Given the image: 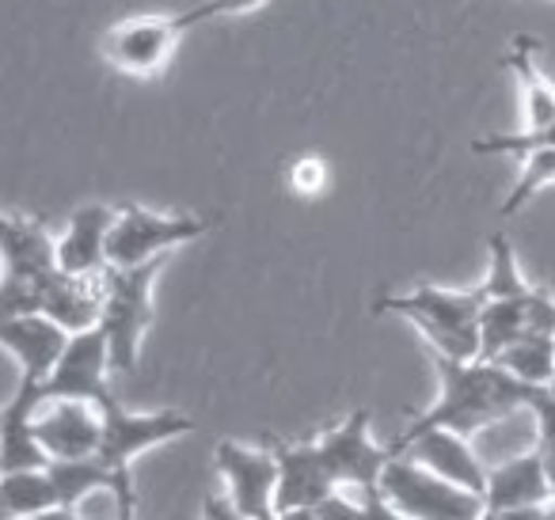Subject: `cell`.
I'll return each instance as SVG.
<instances>
[{
  "label": "cell",
  "instance_id": "obj_9",
  "mask_svg": "<svg viewBox=\"0 0 555 520\" xmlns=\"http://www.w3.org/2000/svg\"><path fill=\"white\" fill-rule=\"evenodd\" d=\"M107 373H111V350L100 327L69 335L54 373L42 384L47 403H100L107 395Z\"/></svg>",
  "mask_w": 555,
  "mask_h": 520
},
{
  "label": "cell",
  "instance_id": "obj_1",
  "mask_svg": "<svg viewBox=\"0 0 555 520\" xmlns=\"http://www.w3.org/2000/svg\"><path fill=\"white\" fill-rule=\"evenodd\" d=\"M438 368L441 391L434 399L430 411L415 414L408 421L400 437H396L388 448L392 456H400L415 437L434 433V429H449V433L472 437L479 429L494 426V421H506L509 414L529 411V399L537 388L514 380L506 368H499L494 361H449L434 358Z\"/></svg>",
  "mask_w": 555,
  "mask_h": 520
},
{
  "label": "cell",
  "instance_id": "obj_4",
  "mask_svg": "<svg viewBox=\"0 0 555 520\" xmlns=\"http://www.w3.org/2000/svg\"><path fill=\"white\" fill-rule=\"evenodd\" d=\"M209 232V221L202 217H171L153 213L145 206H122L111 224L107 239V266L111 270H130L145 266L153 259H168L176 247L194 244Z\"/></svg>",
  "mask_w": 555,
  "mask_h": 520
},
{
  "label": "cell",
  "instance_id": "obj_7",
  "mask_svg": "<svg viewBox=\"0 0 555 520\" xmlns=\"http://www.w3.org/2000/svg\"><path fill=\"white\" fill-rule=\"evenodd\" d=\"M370 418V411H350L339 426L317 437L320 464L335 482V490H347V494L377 490L385 467L392 464V448L373 441Z\"/></svg>",
  "mask_w": 555,
  "mask_h": 520
},
{
  "label": "cell",
  "instance_id": "obj_30",
  "mask_svg": "<svg viewBox=\"0 0 555 520\" xmlns=\"http://www.w3.org/2000/svg\"><path fill=\"white\" fill-rule=\"evenodd\" d=\"M354 520H408V517H403L380 490H365V494H358Z\"/></svg>",
  "mask_w": 555,
  "mask_h": 520
},
{
  "label": "cell",
  "instance_id": "obj_12",
  "mask_svg": "<svg viewBox=\"0 0 555 520\" xmlns=\"http://www.w3.org/2000/svg\"><path fill=\"white\" fill-rule=\"evenodd\" d=\"M57 270V239L39 217L0 213V277L47 282Z\"/></svg>",
  "mask_w": 555,
  "mask_h": 520
},
{
  "label": "cell",
  "instance_id": "obj_17",
  "mask_svg": "<svg viewBox=\"0 0 555 520\" xmlns=\"http://www.w3.org/2000/svg\"><path fill=\"white\" fill-rule=\"evenodd\" d=\"M65 342H69V335L47 315H16V320L0 323V350H9L16 358L20 380L27 384H47Z\"/></svg>",
  "mask_w": 555,
  "mask_h": 520
},
{
  "label": "cell",
  "instance_id": "obj_5",
  "mask_svg": "<svg viewBox=\"0 0 555 520\" xmlns=\"http://www.w3.org/2000/svg\"><path fill=\"white\" fill-rule=\"evenodd\" d=\"M377 490L408 520H479L483 517V497L438 479L434 471L418 467L411 456H392V464L380 474Z\"/></svg>",
  "mask_w": 555,
  "mask_h": 520
},
{
  "label": "cell",
  "instance_id": "obj_16",
  "mask_svg": "<svg viewBox=\"0 0 555 520\" xmlns=\"http://www.w3.org/2000/svg\"><path fill=\"white\" fill-rule=\"evenodd\" d=\"M400 456H411L418 467L434 471L438 479H446V482H453V486L468 490V494L483 497L487 471H491V467L476 456V448L468 444V437L449 433V429H434V433L415 437Z\"/></svg>",
  "mask_w": 555,
  "mask_h": 520
},
{
  "label": "cell",
  "instance_id": "obj_21",
  "mask_svg": "<svg viewBox=\"0 0 555 520\" xmlns=\"http://www.w3.org/2000/svg\"><path fill=\"white\" fill-rule=\"evenodd\" d=\"M50 509H57V490L47 467L0 474V512L9 520H35Z\"/></svg>",
  "mask_w": 555,
  "mask_h": 520
},
{
  "label": "cell",
  "instance_id": "obj_3",
  "mask_svg": "<svg viewBox=\"0 0 555 520\" xmlns=\"http://www.w3.org/2000/svg\"><path fill=\"white\" fill-rule=\"evenodd\" d=\"M164 262L153 259L145 266L107 270L103 274V315L100 330L111 350V373H133L141 358L149 327H153V285L160 277Z\"/></svg>",
  "mask_w": 555,
  "mask_h": 520
},
{
  "label": "cell",
  "instance_id": "obj_11",
  "mask_svg": "<svg viewBox=\"0 0 555 520\" xmlns=\"http://www.w3.org/2000/svg\"><path fill=\"white\" fill-rule=\"evenodd\" d=\"M278 459V486H274V512L286 509H317L335 494V482L327 479L320 464L317 437L312 441H270Z\"/></svg>",
  "mask_w": 555,
  "mask_h": 520
},
{
  "label": "cell",
  "instance_id": "obj_33",
  "mask_svg": "<svg viewBox=\"0 0 555 520\" xmlns=\"http://www.w3.org/2000/svg\"><path fill=\"white\" fill-rule=\"evenodd\" d=\"M479 520H552V509H499L483 512Z\"/></svg>",
  "mask_w": 555,
  "mask_h": 520
},
{
  "label": "cell",
  "instance_id": "obj_15",
  "mask_svg": "<svg viewBox=\"0 0 555 520\" xmlns=\"http://www.w3.org/2000/svg\"><path fill=\"white\" fill-rule=\"evenodd\" d=\"M118 209L92 202L69 217L62 239H57V270L73 277H103L107 274V239Z\"/></svg>",
  "mask_w": 555,
  "mask_h": 520
},
{
  "label": "cell",
  "instance_id": "obj_14",
  "mask_svg": "<svg viewBox=\"0 0 555 520\" xmlns=\"http://www.w3.org/2000/svg\"><path fill=\"white\" fill-rule=\"evenodd\" d=\"M47 406L42 384L20 380L16 395L0 406V474L4 471H35L47 467V452H42L39 437H35V418Z\"/></svg>",
  "mask_w": 555,
  "mask_h": 520
},
{
  "label": "cell",
  "instance_id": "obj_37",
  "mask_svg": "<svg viewBox=\"0 0 555 520\" xmlns=\"http://www.w3.org/2000/svg\"><path fill=\"white\" fill-rule=\"evenodd\" d=\"M0 520H9V517H4V512H0Z\"/></svg>",
  "mask_w": 555,
  "mask_h": 520
},
{
  "label": "cell",
  "instance_id": "obj_19",
  "mask_svg": "<svg viewBox=\"0 0 555 520\" xmlns=\"http://www.w3.org/2000/svg\"><path fill=\"white\" fill-rule=\"evenodd\" d=\"M42 315L54 320L65 335L100 327L103 315V277H73L54 270L42 292Z\"/></svg>",
  "mask_w": 555,
  "mask_h": 520
},
{
  "label": "cell",
  "instance_id": "obj_28",
  "mask_svg": "<svg viewBox=\"0 0 555 520\" xmlns=\"http://www.w3.org/2000/svg\"><path fill=\"white\" fill-rule=\"evenodd\" d=\"M267 0H202L198 9L183 12L179 16V24H183V31H191V27L206 24V20H221V16H247V12H259Z\"/></svg>",
  "mask_w": 555,
  "mask_h": 520
},
{
  "label": "cell",
  "instance_id": "obj_39",
  "mask_svg": "<svg viewBox=\"0 0 555 520\" xmlns=\"http://www.w3.org/2000/svg\"><path fill=\"white\" fill-rule=\"evenodd\" d=\"M552 391H555V380H552Z\"/></svg>",
  "mask_w": 555,
  "mask_h": 520
},
{
  "label": "cell",
  "instance_id": "obj_18",
  "mask_svg": "<svg viewBox=\"0 0 555 520\" xmlns=\"http://www.w3.org/2000/svg\"><path fill=\"white\" fill-rule=\"evenodd\" d=\"M552 482L540 464L537 452H521V456L506 459V464L487 471L483 490V512L499 509H552Z\"/></svg>",
  "mask_w": 555,
  "mask_h": 520
},
{
  "label": "cell",
  "instance_id": "obj_35",
  "mask_svg": "<svg viewBox=\"0 0 555 520\" xmlns=\"http://www.w3.org/2000/svg\"><path fill=\"white\" fill-rule=\"evenodd\" d=\"M278 520H320L317 509H286V512H274Z\"/></svg>",
  "mask_w": 555,
  "mask_h": 520
},
{
  "label": "cell",
  "instance_id": "obj_6",
  "mask_svg": "<svg viewBox=\"0 0 555 520\" xmlns=\"http://www.w3.org/2000/svg\"><path fill=\"white\" fill-rule=\"evenodd\" d=\"M95 411H100V421H103V441H100L95 459H100L103 467H111V471H130L133 456L156 448V444L176 441V437L194 433V418H186V414H179V411L138 414L118 403L111 391L95 403Z\"/></svg>",
  "mask_w": 555,
  "mask_h": 520
},
{
  "label": "cell",
  "instance_id": "obj_32",
  "mask_svg": "<svg viewBox=\"0 0 555 520\" xmlns=\"http://www.w3.org/2000/svg\"><path fill=\"white\" fill-rule=\"evenodd\" d=\"M202 520H247V517H240V509L224 494H209L202 502Z\"/></svg>",
  "mask_w": 555,
  "mask_h": 520
},
{
  "label": "cell",
  "instance_id": "obj_38",
  "mask_svg": "<svg viewBox=\"0 0 555 520\" xmlns=\"http://www.w3.org/2000/svg\"><path fill=\"white\" fill-rule=\"evenodd\" d=\"M552 520H555V509H552Z\"/></svg>",
  "mask_w": 555,
  "mask_h": 520
},
{
  "label": "cell",
  "instance_id": "obj_31",
  "mask_svg": "<svg viewBox=\"0 0 555 520\" xmlns=\"http://www.w3.org/2000/svg\"><path fill=\"white\" fill-rule=\"evenodd\" d=\"M111 494H115V520H138V494H133L130 471H115Z\"/></svg>",
  "mask_w": 555,
  "mask_h": 520
},
{
  "label": "cell",
  "instance_id": "obj_22",
  "mask_svg": "<svg viewBox=\"0 0 555 520\" xmlns=\"http://www.w3.org/2000/svg\"><path fill=\"white\" fill-rule=\"evenodd\" d=\"M494 365L506 368L514 380L529 388H552L555 380V335H525L494 358Z\"/></svg>",
  "mask_w": 555,
  "mask_h": 520
},
{
  "label": "cell",
  "instance_id": "obj_36",
  "mask_svg": "<svg viewBox=\"0 0 555 520\" xmlns=\"http://www.w3.org/2000/svg\"><path fill=\"white\" fill-rule=\"evenodd\" d=\"M262 520H278V517H274V512H270V517H262Z\"/></svg>",
  "mask_w": 555,
  "mask_h": 520
},
{
  "label": "cell",
  "instance_id": "obj_25",
  "mask_svg": "<svg viewBox=\"0 0 555 520\" xmlns=\"http://www.w3.org/2000/svg\"><path fill=\"white\" fill-rule=\"evenodd\" d=\"M555 183V148H540V153H529L521 160V171H517V183L514 191L506 194V202H502V217H514L517 209L525 206V202L532 198L537 191H544V186Z\"/></svg>",
  "mask_w": 555,
  "mask_h": 520
},
{
  "label": "cell",
  "instance_id": "obj_20",
  "mask_svg": "<svg viewBox=\"0 0 555 520\" xmlns=\"http://www.w3.org/2000/svg\"><path fill=\"white\" fill-rule=\"evenodd\" d=\"M540 42L532 35H517L514 50L506 54V65L514 69L517 84H521V103H525V130H544L555 122V88L552 80L540 73L537 65Z\"/></svg>",
  "mask_w": 555,
  "mask_h": 520
},
{
  "label": "cell",
  "instance_id": "obj_29",
  "mask_svg": "<svg viewBox=\"0 0 555 520\" xmlns=\"http://www.w3.org/2000/svg\"><path fill=\"white\" fill-rule=\"evenodd\" d=\"M289 186H294L297 194H305V198H312V194H320L327 186V168L320 156H301V160L289 168Z\"/></svg>",
  "mask_w": 555,
  "mask_h": 520
},
{
  "label": "cell",
  "instance_id": "obj_27",
  "mask_svg": "<svg viewBox=\"0 0 555 520\" xmlns=\"http://www.w3.org/2000/svg\"><path fill=\"white\" fill-rule=\"evenodd\" d=\"M529 414H532V426H537V448L532 452H537L540 464H544L547 482H552V497H555V391L552 388L532 391Z\"/></svg>",
  "mask_w": 555,
  "mask_h": 520
},
{
  "label": "cell",
  "instance_id": "obj_8",
  "mask_svg": "<svg viewBox=\"0 0 555 520\" xmlns=\"http://www.w3.org/2000/svg\"><path fill=\"white\" fill-rule=\"evenodd\" d=\"M183 35L186 31H183V24H179V16L122 20V24H115L100 39V54L115 73L149 80L171 62V54H176Z\"/></svg>",
  "mask_w": 555,
  "mask_h": 520
},
{
  "label": "cell",
  "instance_id": "obj_10",
  "mask_svg": "<svg viewBox=\"0 0 555 520\" xmlns=\"http://www.w3.org/2000/svg\"><path fill=\"white\" fill-rule=\"evenodd\" d=\"M217 474L224 482V497L240 509V517L262 520L274 512L278 459L270 448H247L240 441H217Z\"/></svg>",
  "mask_w": 555,
  "mask_h": 520
},
{
  "label": "cell",
  "instance_id": "obj_13",
  "mask_svg": "<svg viewBox=\"0 0 555 520\" xmlns=\"http://www.w3.org/2000/svg\"><path fill=\"white\" fill-rule=\"evenodd\" d=\"M47 459H92L103 441V421L92 403H47L35 418Z\"/></svg>",
  "mask_w": 555,
  "mask_h": 520
},
{
  "label": "cell",
  "instance_id": "obj_34",
  "mask_svg": "<svg viewBox=\"0 0 555 520\" xmlns=\"http://www.w3.org/2000/svg\"><path fill=\"white\" fill-rule=\"evenodd\" d=\"M35 520H85V517H80L77 509H62V505H57V509L42 512V517H35Z\"/></svg>",
  "mask_w": 555,
  "mask_h": 520
},
{
  "label": "cell",
  "instance_id": "obj_24",
  "mask_svg": "<svg viewBox=\"0 0 555 520\" xmlns=\"http://www.w3.org/2000/svg\"><path fill=\"white\" fill-rule=\"evenodd\" d=\"M487 251H491V266H487V277H483V297L487 300H506V297H521L529 289V282L521 277V266H517V255H514V244H509L502 232H494L487 239Z\"/></svg>",
  "mask_w": 555,
  "mask_h": 520
},
{
  "label": "cell",
  "instance_id": "obj_2",
  "mask_svg": "<svg viewBox=\"0 0 555 520\" xmlns=\"http://www.w3.org/2000/svg\"><path fill=\"white\" fill-rule=\"evenodd\" d=\"M483 289H441V285H418L411 292L380 297L373 304L377 315H403L415 323L418 335L430 342L434 358L449 361H479V315H483Z\"/></svg>",
  "mask_w": 555,
  "mask_h": 520
},
{
  "label": "cell",
  "instance_id": "obj_26",
  "mask_svg": "<svg viewBox=\"0 0 555 520\" xmlns=\"http://www.w3.org/2000/svg\"><path fill=\"white\" fill-rule=\"evenodd\" d=\"M540 148H555V122L544 126V130L491 133V138L472 141V153H479V156H517V160H525L529 153H540Z\"/></svg>",
  "mask_w": 555,
  "mask_h": 520
},
{
  "label": "cell",
  "instance_id": "obj_23",
  "mask_svg": "<svg viewBox=\"0 0 555 520\" xmlns=\"http://www.w3.org/2000/svg\"><path fill=\"white\" fill-rule=\"evenodd\" d=\"M47 474H50V482H54L57 505H62V509H77L85 497L100 494V490H111V482H115V471L103 467L95 456L92 459H54V464H47Z\"/></svg>",
  "mask_w": 555,
  "mask_h": 520
}]
</instances>
